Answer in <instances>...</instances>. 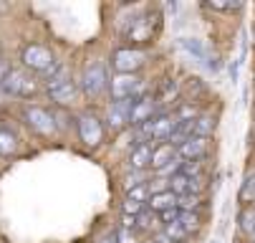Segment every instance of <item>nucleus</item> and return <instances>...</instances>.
<instances>
[{
  "instance_id": "1",
  "label": "nucleus",
  "mask_w": 255,
  "mask_h": 243,
  "mask_svg": "<svg viewBox=\"0 0 255 243\" xmlns=\"http://www.w3.org/2000/svg\"><path fill=\"white\" fill-rule=\"evenodd\" d=\"M159 10H147V13H141L131 20V25L124 30V38L129 43H152V38L157 36V30H159Z\"/></svg>"
},
{
  "instance_id": "2",
  "label": "nucleus",
  "mask_w": 255,
  "mask_h": 243,
  "mask_svg": "<svg viewBox=\"0 0 255 243\" xmlns=\"http://www.w3.org/2000/svg\"><path fill=\"white\" fill-rule=\"evenodd\" d=\"M109 89H112V99L114 101H127V99H139L144 91V81L136 74H117L112 81H109Z\"/></svg>"
},
{
  "instance_id": "3",
  "label": "nucleus",
  "mask_w": 255,
  "mask_h": 243,
  "mask_svg": "<svg viewBox=\"0 0 255 243\" xmlns=\"http://www.w3.org/2000/svg\"><path fill=\"white\" fill-rule=\"evenodd\" d=\"M147 61V53L134 48V46H124V48H117L112 53V66L117 74H136L139 68Z\"/></svg>"
},
{
  "instance_id": "4",
  "label": "nucleus",
  "mask_w": 255,
  "mask_h": 243,
  "mask_svg": "<svg viewBox=\"0 0 255 243\" xmlns=\"http://www.w3.org/2000/svg\"><path fill=\"white\" fill-rule=\"evenodd\" d=\"M81 89L89 99H96L101 96L106 89H109V74L104 63H89L84 68V76H81Z\"/></svg>"
},
{
  "instance_id": "5",
  "label": "nucleus",
  "mask_w": 255,
  "mask_h": 243,
  "mask_svg": "<svg viewBox=\"0 0 255 243\" xmlns=\"http://www.w3.org/2000/svg\"><path fill=\"white\" fill-rule=\"evenodd\" d=\"M20 61H23V66H25V68H30V71H41V74H46L48 68L56 63L53 53H51L46 46H38V43L25 46V48H23Z\"/></svg>"
},
{
  "instance_id": "6",
  "label": "nucleus",
  "mask_w": 255,
  "mask_h": 243,
  "mask_svg": "<svg viewBox=\"0 0 255 243\" xmlns=\"http://www.w3.org/2000/svg\"><path fill=\"white\" fill-rule=\"evenodd\" d=\"M0 89H3L5 94H13V96H33L35 94V81L20 71V68H10L8 76L3 79V84H0Z\"/></svg>"
},
{
  "instance_id": "7",
  "label": "nucleus",
  "mask_w": 255,
  "mask_h": 243,
  "mask_svg": "<svg viewBox=\"0 0 255 243\" xmlns=\"http://www.w3.org/2000/svg\"><path fill=\"white\" fill-rule=\"evenodd\" d=\"M76 127H79V137H81V142H84V145L96 147V145L101 142V137H104V127H101V122H99L91 112L79 114Z\"/></svg>"
},
{
  "instance_id": "8",
  "label": "nucleus",
  "mask_w": 255,
  "mask_h": 243,
  "mask_svg": "<svg viewBox=\"0 0 255 243\" xmlns=\"http://www.w3.org/2000/svg\"><path fill=\"white\" fill-rule=\"evenodd\" d=\"M23 119L30 129H35L38 134H53L56 132V117L41 107H28L23 112Z\"/></svg>"
},
{
  "instance_id": "9",
  "label": "nucleus",
  "mask_w": 255,
  "mask_h": 243,
  "mask_svg": "<svg viewBox=\"0 0 255 243\" xmlns=\"http://www.w3.org/2000/svg\"><path fill=\"white\" fill-rule=\"evenodd\" d=\"M179 48L185 51V53H190L197 63H202L205 68H210V71H217V58L210 53V48L202 43V41H197V38H182L179 41Z\"/></svg>"
},
{
  "instance_id": "10",
  "label": "nucleus",
  "mask_w": 255,
  "mask_h": 243,
  "mask_svg": "<svg viewBox=\"0 0 255 243\" xmlns=\"http://www.w3.org/2000/svg\"><path fill=\"white\" fill-rule=\"evenodd\" d=\"M131 104L134 101L127 99V101H114L112 107H109L106 122H109V129H112V132H119V129L131 124Z\"/></svg>"
},
{
  "instance_id": "11",
  "label": "nucleus",
  "mask_w": 255,
  "mask_h": 243,
  "mask_svg": "<svg viewBox=\"0 0 255 243\" xmlns=\"http://www.w3.org/2000/svg\"><path fill=\"white\" fill-rule=\"evenodd\" d=\"M152 117H157V99L149 94H141L139 99H134L131 104V127H139L144 122H149Z\"/></svg>"
},
{
  "instance_id": "12",
  "label": "nucleus",
  "mask_w": 255,
  "mask_h": 243,
  "mask_svg": "<svg viewBox=\"0 0 255 243\" xmlns=\"http://www.w3.org/2000/svg\"><path fill=\"white\" fill-rule=\"evenodd\" d=\"M207 152V140L205 137H187L182 145H177V157L182 160H202Z\"/></svg>"
},
{
  "instance_id": "13",
  "label": "nucleus",
  "mask_w": 255,
  "mask_h": 243,
  "mask_svg": "<svg viewBox=\"0 0 255 243\" xmlns=\"http://www.w3.org/2000/svg\"><path fill=\"white\" fill-rule=\"evenodd\" d=\"M177 119L174 114H167V112H159L154 119H152V142H167L169 134L174 129Z\"/></svg>"
},
{
  "instance_id": "14",
  "label": "nucleus",
  "mask_w": 255,
  "mask_h": 243,
  "mask_svg": "<svg viewBox=\"0 0 255 243\" xmlns=\"http://www.w3.org/2000/svg\"><path fill=\"white\" fill-rule=\"evenodd\" d=\"M152 150H154V142L134 145V150L129 152V165H131L134 172H141L152 165Z\"/></svg>"
},
{
  "instance_id": "15",
  "label": "nucleus",
  "mask_w": 255,
  "mask_h": 243,
  "mask_svg": "<svg viewBox=\"0 0 255 243\" xmlns=\"http://www.w3.org/2000/svg\"><path fill=\"white\" fill-rule=\"evenodd\" d=\"M179 157H177V147H172L169 142H159V145H154V150H152V165L149 167H154L157 172L159 170H164L167 165H172V162H177Z\"/></svg>"
},
{
  "instance_id": "16",
  "label": "nucleus",
  "mask_w": 255,
  "mask_h": 243,
  "mask_svg": "<svg viewBox=\"0 0 255 243\" xmlns=\"http://www.w3.org/2000/svg\"><path fill=\"white\" fill-rule=\"evenodd\" d=\"M152 213H164L169 208H177V195L169 193V190H159V193H152V198H147Z\"/></svg>"
},
{
  "instance_id": "17",
  "label": "nucleus",
  "mask_w": 255,
  "mask_h": 243,
  "mask_svg": "<svg viewBox=\"0 0 255 243\" xmlns=\"http://www.w3.org/2000/svg\"><path fill=\"white\" fill-rule=\"evenodd\" d=\"M48 96L56 101V104H68L71 99L76 96V81L71 79V81H66V84H61L58 89H51L48 91Z\"/></svg>"
},
{
  "instance_id": "18",
  "label": "nucleus",
  "mask_w": 255,
  "mask_h": 243,
  "mask_svg": "<svg viewBox=\"0 0 255 243\" xmlns=\"http://www.w3.org/2000/svg\"><path fill=\"white\" fill-rule=\"evenodd\" d=\"M177 226H179L182 231H185L187 236H192V233L200 228V216H197V213H182V211H179Z\"/></svg>"
},
{
  "instance_id": "19",
  "label": "nucleus",
  "mask_w": 255,
  "mask_h": 243,
  "mask_svg": "<svg viewBox=\"0 0 255 243\" xmlns=\"http://www.w3.org/2000/svg\"><path fill=\"white\" fill-rule=\"evenodd\" d=\"M212 129H215V119L212 117H195V127H192V134L195 137H205V140H207V137L212 134Z\"/></svg>"
},
{
  "instance_id": "20",
  "label": "nucleus",
  "mask_w": 255,
  "mask_h": 243,
  "mask_svg": "<svg viewBox=\"0 0 255 243\" xmlns=\"http://www.w3.org/2000/svg\"><path fill=\"white\" fill-rule=\"evenodd\" d=\"M18 150V140L15 134L8 129H0V155H13Z\"/></svg>"
},
{
  "instance_id": "21",
  "label": "nucleus",
  "mask_w": 255,
  "mask_h": 243,
  "mask_svg": "<svg viewBox=\"0 0 255 243\" xmlns=\"http://www.w3.org/2000/svg\"><path fill=\"white\" fill-rule=\"evenodd\" d=\"M240 231L255 238V208H245L240 213Z\"/></svg>"
},
{
  "instance_id": "22",
  "label": "nucleus",
  "mask_w": 255,
  "mask_h": 243,
  "mask_svg": "<svg viewBox=\"0 0 255 243\" xmlns=\"http://www.w3.org/2000/svg\"><path fill=\"white\" fill-rule=\"evenodd\" d=\"M200 208V195H179L177 198V211L182 213H197Z\"/></svg>"
},
{
  "instance_id": "23",
  "label": "nucleus",
  "mask_w": 255,
  "mask_h": 243,
  "mask_svg": "<svg viewBox=\"0 0 255 243\" xmlns=\"http://www.w3.org/2000/svg\"><path fill=\"white\" fill-rule=\"evenodd\" d=\"M240 200L243 203H255V172H250V175L245 178V183L240 188Z\"/></svg>"
},
{
  "instance_id": "24",
  "label": "nucleus",
  "mask_w": 255,
  "mask_h": 243,
  "mask_svg": "<svg viewBox=\"0 0 255 243\" xmlns=\"http://www.w3.org/2000/svg\"><path fill=\"white\" fill-rule=\"evenodd\" d=\"M147 195H149V188L147 185H136V188H131V190H127V198L129 200H134V203H147Z\"/></svg>"
},
{
  "instance_id": "25",
  "label": "nucleus",
  "mask_w": 255,
  "mask_h": 243,
  "mask_svg": "<svg viewBox=\"0 0 255 243\" xmlns=\"http://www.w3.org/2000/svg\"><path fill=\"white\" fill-rule=\"evenodd\" d=\"M122 211H124V216H134V218H136V216L144 211V205H141V203H134V200H129V198H127V200H124V205H122Z\"/></svg>"
},
{
  "instance_id": "26",
  "label": "nucleus",
  "mask_w": 255,
  "mask_h": 243,
  "mask_svg": "<svg viewBox=\"0 0 255 243\" xmlns=\"http://www.w3.org/2000/svg\"><path fill=\"white\" fill-rule=\"evenodd\" d=\"M177 94V84L174 81H167L164 86H162V96L157 99V104H164V101H169V96H174Z\"/></svg>"
},
{
  "instance_id": "27",
  "label": "nucleus",
  "mask_w": 255,
  "mask_h": 243,
  "mask_svg": "<svg viewBox=\"0 0 255 243\" xmlns=\"http://www.w3.org/2000/svg\"><path fill=\"white\" fill-rule=\"evenodd\" d=\"M177 218H179V211H177V208H169V211L159 213V221H162L164 226H172V223H177Z\"/></svg>"
},
{
  "instance_id": "28",
  "label": "nucleus",
  "mask_w": 255,
  "mask_h": 243,
  "mask_svg": "<svg viewBox=\"0 0 255 243\" xmlns=\"http://www.w3.org/2000/svg\"><path fill=\"white\" fill-rule=\"evenodd\" d=\"M117 243H136V241H134V233H131V231L119 228V231H117Z\"/></svg>"
},
{
  "instance_id": "29",
  "label": "nucleus",
  "mask_w": 255,
  "mask_h": 243,
  "mask_svg": "<svg viewBox=\"0 0 255 243\" xmlns=\"http://www.w3.org/2000/svg\"><path fill=\"white\" fill-rule=\"evenodd\" d=\"M136 185H144V183H141V172H134V175H129V178L124 180V188H127V190H131V188H136Z\"/></svg>"
},
{
  "instance_id": "30",
  "label": "nucleus",
  "mask_w": 255,
  "mask_h": 243,
  "mask_svg": "<svg viewBox=\"0 0 255 243\" xmlns=\"http://www.w3.org/2000/svg\"><path fill=\"white\" fill-rule=\"evenodd\" d=\"M207 8H212V10H238L240 3H210Z\"/></svg>"
},
{
  "instance_id": "31",
  "label": "nucleus",
  "mask_w": 255,
  "mask_h": 243,
  "mask_svg": "<svg viewBox=\"0 0 255 243\" xmlns=\"http://www.w3.org/2000/svg\"><path fill=\"white\" fill-rule=\"evenodd\" d=\"M101 243H117V233H109V236H104V238H101Z\"/></svg>"
},
{
  "instance_id": "32",
  "label": "nucleus",
  "mask_w": 255,
  "mask_h": 243,
  "mask_svg": "<svg viewBox=\"0 0 255 243\" xmlns=\"http://www.w3.org/2000/svg\"><path fill=\"white\" fill-rule=\"evenodd\" d=\"M154 243H167V241H162V238H159V241H154Z\"/></svg>"
},
{
  "instance_id": "33",
  "label": "nucleus",
  "mask_w": 255,
  "mask_h": 243,
  "mask_svg": "<svg viewBox=\"0 0 255 243\" xmlns=\"http://www.w3.org/2000/svg\"><path fill=\"white\" fill-rule=\"evenodd\" d=\"M0 53H3V46H0Z\"/></svg>"
}]
</instances>
